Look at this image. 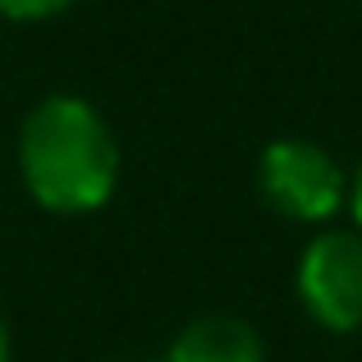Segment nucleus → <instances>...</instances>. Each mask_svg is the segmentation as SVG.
Returning <instances> with one entry per match:
<instances>
[{
    "mask_svg": "<svg viewBox=\"0 0 362 362\" xmlns=\"http://www.w3.org/2000/svg\"><path fill=\"white\" fill-rule=\"evenodd\" d=\"M18 175L37 206L55 216H88L115 193L119 142L92 101L55 92L37 101L18 129Z\"/></svg>",
    "mask_w": 362,
    "mask_h": 362,
    "instance_id": "nucleus-1",
    "label": "nucleus"
},
{
    "mask_svg": "<svg viewBox=\"0 0 362 362\" xmlns=\"http://www.w3.org/2000/svg\"><path fill=\"white\" fill-rule=\"evenodd\" d=\"M257 188L275 216L298 225H326L349 206L344 165L312 138H275L257 160Z\"/></svg>",
    "mask_w": 362,
    "mask_h": 362,
    "instance_id": "nucleus-2",
    "label": "nucleus"
},
{
    "mask_svg": "<svg viewBox=\"0 0 362 362\" xmlns=\"http://www.w3.org/2000/svg\"><path fill=\"white\" fill-rule=\"evenodd\" d=\"M298 303L321 330L354 335L362 330V230L312 234L293 271Z\"/></svg>",
    "mask_w": 362,
    "mask_h": 362,
    "instance_id": "nucleus-3",
    "label": "nucleus"
},
{
    "mask_svg": "<svg viewBox=\"0 0 362 362\" xmlns=\"http://www.w3.org/2000/svg\"><path fill=\"white\" fill-rule=\"evenodd\" d=\"M165 362H266V344L239 317H197L170 339Z\"/></svg>",
    "mask_w": 362,
    "mask_h": 362,
    "instance_id": "nucleus-4",
    "label": "nucleus"
},
{
    "mask_svg": "<svg viewBox=\"0 0 362 362\" xmlns=\"http://www.w3.org/2000/svg\"><path fill=\"white\" fill-rule=\"evenodd\" d=\"M74 5L78 0H0V14L14 18V23H42V18H55Z\"/></svg>",
    "mask_w": 362,
    "mask_h": 362,
    "instance_id": "nucleus-5",
    "label": "nucleus"
},
{
    "mask_svg": "<svg viewBox=\"0 0 362 362\" xmlns=\"http://www.w3.org/2000/svg\"><path fill=\"white\" fill-rule=\"evenodd\" d=\"M349 211H354V225L362 230V165L354 170V179H349Z\"/></svg>",
    "mask_w": 362,
    "mask_h": 362,
    "instance_id": "nucleus-6",
    "label": "nucleus"
},
{
    "mask_svg": "<svg viewBox=\"0 0 362 362\" xmlns=\"http://www.w3.org/2000/svg\"><path fill=\"white\" fill-rule=\"evenodd\" d=\"M0 362H9V326H5V317H0Z\"/></svg>",
    "mask_w": 362,
    "mask_h": 362,
    "instance_id": "nucleus-7",
    "label": "nucleus"
}]
</instances>
